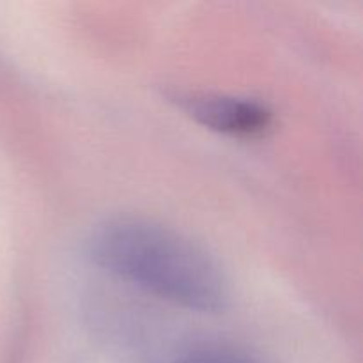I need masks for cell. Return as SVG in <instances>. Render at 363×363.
<instances>
[{"label":"cell","mask_w":363,"mask_h":363,"mask_svg":"<svg viewBox=\"0 0 363 363\" xmlns=\"http://www.w3.org/2000/svg\"><path fill=\"white\" fill-rule=\"evenodd\" d=\"M89 245L101 268L163 300L201 312L225 307L229 294L218 264L169 227L140 218L108 220Z\"/></svg>","instance_id":"1"},{"label":"cell","mask_w":363,"mask_h":363,"mask_svg":"<svg viewBox=\"0 0 363 363\" xmlns=\"http://www.w3.org/2000/svg\"><path fill=\"white\" fill-rule=\"evenodd\" d=\"M181 108L202 126L234 138H257L272 130L275 113L254 98L227 94H179Z\"/></svg>","instance_id":"2"},{"label":"cell","mask_w":363,"mask_h":363,"mask_svg":"<svg viewBox=\"0 0 363 363\" xmlns=\"http://www.w3.org/2000/svg\"><path fill=\"white\" fill-rule=\"evenodd\" d=\"M179 363H202V362H179Z\"/></svg>","instance_id":"3"}]
</instances>
